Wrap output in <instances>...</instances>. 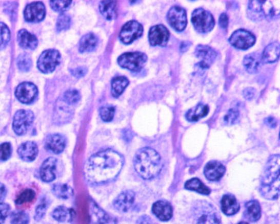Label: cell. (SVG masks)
Returning <instances> with one entry per match:
<instances>
[{"label": "cell", "mask_w": 280, "mask_h": 224, "mask_svg": "<svg viewBox=\"0 0 280 224\" xmlns=\"http://www.w3.org/2000/svg\"><path fill=\"white\" fill-rule=\"evenodd\" d=\"M124 165L122 154L105 149L89 158L86 165V178L91 184H105L116 178Z\"/></svg>", "instance_id": "1"}, {"label": "cell", "mask_w": 280, "mask_h": 224, "mask_svg": "<svg viewBox=\"0 0 280 224\" xmlns=\"http://www.w3.org/2000/svg\"><path fill=\"white\" fill-rule=\"evenodd\" d=\"M134 167L143 179L150 180L156 177L161 171L163 167L161 156L152 148H143L135 153Z\"/></svg>", "instance_id": "2"}, {"label": "cell", "mask_w": 280, "mask_h": 224, "mask_svg": "<svg viewBox=\"0 0 280 224\" xmlns=\"http://www.w3.org/2000/svg\"><path fill=\"white\" fill-rule=\"evenodd\" d=\"M260 192L269 200H275L279 195V155L273 154L267 162L262 176Z\"/></svg>", "instance_id": "3"}, {"label": "cell", "mask_w": 280, "mask_h": 224, "mask_svg": "<svg viewBox=\"0 0 280 224\" xmlns=\"http://www.w3.org/2000/svg\"><path fill=\"white\" fill-rule=\"evenodd\" d=\"M194 224H221L217 209L206 201H198L193 208Z\"/></svg>", "instance_id": "4"}, {"label": "cell", "mask_w": 280, "mask_h": 224, "mask_svg": "<svg viewBox=\"0 0 280 224\" xmlns=\"http://www.w3.org/2000/svg\"><path fill=\"white\" fill-rule=\"evenodd\" d=\"M248 15L253 21H260L265 18H272L275 15V10L269 1H251L248 4Z\"/></svg>", "instance_id": "5"}, {"label": "cell", "mask_w": 280, "mask_h": 224, "mask_svg": "<svg viewBox=\"0 0 280 224\" xmlns=\"http://www.w3.org/2000/svg\"><path fill=\"white\" fill-rule=\"evenodd\" d=\"M147 56L143 52H126L118 58V64L122 68L132 72H139L147 62Z\"/></svg>", "instance_id": "6"}, {"label": "cell", "mask_w": 280, "mask_h": 224, "mask_svg": "<svg viewBox=\"0 0 280 224\" xmlns=\"http://www.w3.org/2000/svg\"><path fill=\"white\" fill-rule=\"evenodd\" d=\"M191 20L194 28L199 33L210 32L215 26V19L212 14L201 8L193 12Z\"/></svg>", "instance_id": "7"}, {"label": "cell", "mask_w": 280, "mask_h": 224, "mask_svg": "<svg viewBox=\"0 0 280 224\" xmlns=\"http://www.w3.org/2000/svg\"><path fill=\"white\" fill-rule=\"evenodd\" d=\"M61 61V55L56 50H47L38 59V69L43 73H51Z\"/></svg>", "instance_id": "8"}, {"label": "cell", "mask_w": 280, "mask_h": 224, "mask_svg": "<svg viewBox=\"0 0 280 224\" xmlns=\"http://www.w3.org/2000/svg\"><path fill=\"white\" fill-rule=\"evenodd\" d=\"M34 115L30 110L21 109L14 115L13 129L18 136H23L33 123Z\"/></svg>", "instance_id": "9"}, {"label": "cell", "mask_w": 280, "mask_h": 224, "mask_svg": "<svg viewBox=\"0 0 280 224\" xmlns=\"http://www.w3.org/2000/svg\"><path fill=\"white\" fill-rule=\"evenodd\" d=\"M229 41L231 46L237 49L248 50L255 44L256 37L249 31L240 29L232 33L231 37L229 38Z\"/></svg>", "instance_id": "10"}, {"label": "cell", "mask_w": 280, "mask_h": 224, "mask_svg": "<svg viewBox=\"0 0 280 224\" xmlns=\"http://www.w3.org/2000/svg\"><path fill=\"white\" fill-rule=\"evenodd\" d=\"M143 27L139 22L131 20L125 24L119 33V39L125 44H131L143 35Z\"/></svg>", "instance_id": "11"}, {"label": "cell", "mask_w": 280, "mask_h": 224, "mask_svg": "<svg viewBox=\"0 0 280 224\" xmlns=\"http://www.w3.org/2000/svg\"><path fill=\"white\" fill-rule=\"evenodd\" d=\"M168 21L174 30L183 31L187 26V14L185 9L180 6H173L168 13Z\"/></svg>", "instance_id": "12"}, {"label": "cell", "mask_w": 280, "mask_h": 224, "mask_svg": "<svg viewBox=\"0 0 280 224\" xmlns=\"http://www.w3.org/2000/svg\"><path fill=\"white\" fill-rule=\"evenodd\" d=\"M38 95L37 87L31 82H23L17 86L15 96L25 104H30L35 100Z\"/></svg>", "instance_id": "13"}, {"label": "cell", "mask_w": 280, "mask_h": 224, "mask_svg": "<svg viewBox=\"0 0 280 224\" xmlns=\"http://www.w3.org/2000/svg\"><path fill=\"white\" fill-rule=\"evenodd\" d=\"M169 36H170V33L163 25L152 26V28L150 29L149 35H148L150 44L153 47L156 46L165 47L168 44Z\"/></svg>", "instance_id": "14"}, {"label": "cell", "mask_w": 280, "mask_h": 224, "mask_svg": "<svg viewBox=\"0 0 280 224\" xmlns=\"http://www.w3.org/2000/svg\"><path fill=\"white\" fill-rule=\"evenodd\" d=\"M24 15L26 21L38 23L44 19L46 15V8L42 3H31L26 8Z\"/></svg>", "instance_id": "15"}, {"label": "cell", "mask_w": 280, "mask_h": 224, "mask_svg": "<svg viewBox=\"0 0 280 224\" xmlns=\"http://www.w3.org/2000/svg\"><path fill=\"white\" fill-rule=\"evenodd\" d=\"M195 55L199 60L198 65L201 68H210V65L214 62L217 54L215 50L212 49L211 47L208 46H203V44H198L195 49Z\"/></svg>", "instance_id": "16"}, {"label": "cell", "mask_w": 280, "mask_h": 224, "mask_svg": "<svg viewBox=\"0 0 280 224\" xmlns=\"http://www.w3.org/2000/svg\"><path fill=\"white\" fill-rule=\"evenodd\" d=\"M92 224H117V220L105 213L95 203H92L90 208Z\"/></svg>", "instance_id": "17"}, {"label": "cell", "mask_w": 280, "mask_h": 224, "mask_svg": "<svg viewBox=\"0 0 280 224\" xmlns=\"http://www.w3.org/2000/svg\"><path fill=\"white\" fill-rule=\"evenodd\" d=\"M135 201V193L132 191H125L117 196L114 201V208L119 212H127Z\"/></svg>", "instance_id": "18"}, {"label": "cell", "mask_w": 280, "mask_h": 224, "mask_svg": "<svg viewBox=\"0 0 280 224\" xmlns=\"http://www.w3.org/2000/svg\"><path fill=\"white\" fill-rule=\"evenodd\" d=\"M56 160L53 157H50L43 162L40 171L43 182H51L56 179Z\"/></svg>", "instance_id": "19"}, {"label": "cell", "mask_w": 280, "mask_h": 224, "mask_svg": "<svg viewBox=\"0 0 280 224\" xmlns=\"http://www.w3.org/2000/svg\"><path fill=\"white\" fill-rule=\"evenodd\" d=\"M226 168L218 161H210L205 167V175L209 181H219L224 175Z\"/></svg>", "instance_id": "20"}, {"label": "cell", "mask_w": 280, "mask_h": 224, "mask_svg": "<svg viewBox=\"0 0 280 224\" xmlns=\"http://www.w3.org/2000/svg\"><path fill=\"white\" fill-rule=\"evenodd\" d=\"M152 213L161 221H168L173 216V208L166 201H158L152 206Z\"/></svg>", "instance_id": "21"}, {"label": "cell", "mask_w": 280, "mask_h": 224, "mask_svg": "<svg viewBox=\"0 0 280 224\" xmlns=\"http://www.w3.org/2000/svg\"><path fill=\"white\" fill-rule=\"evenodd\" d=\"M66 140L63 136L56 133L48 136L46 141V148L54 154H60L64 150Z\"/></svg>", "instance_id": "22"}, {"label": "cell", "mask_w": 280, "mask_h": 224, "mask_svg": "<svg viewBox=\"0 0 280 224\" xmlns=\"http://www.w3.org/2000/svg\"><path fill=\"white\" fill-rule=\"evenodd\" d=\"M18 154L23 161H34L37 156V145L32 141H27V142L24 143L18 149Z\"/></svg>", "instance_id": "23"}, {"label": "cell", "mask_w": 280, "mask_h": 224, "mask_svg": "<svg viewBox=\"0 0 280 224\" xmlns=\"http://www.w3.org/2000/svg\"><path fill=\"white\" fill-rule=\"evenodd\" d=\"M262 61L264 63H273L279 58V44L273 42L268 44L262 55Z\"/></svg>", "instance_id": "24"}, {"label": "cell", "mask_w": 280, "mask_h": 224, "mask_svg": "<svg viewBox=\"0 0 280 224\" xmlns=\"http://www.w3.org/2000/svg\"><path fill=\"white\" fill-rule=\"evenodd\" d=\"M18 42L23 49L33 50L37 47L38 40L35 35L26 30H21L18 33Z\"/></svg>", "instance_id": "25"}, {"label": "cell", "mask_w": 280, "mask_h": 224, "mask_svg": "<svg viewBox=\"0 0 280 224\" xmlns=\"http://www.w3.org/2000/svg\"><path fill=\"white\" fill-rule=\"evenodd\" d=\"M244 216L250 222H257L261 217V207L257 201H250L246 203Z\"/></svg>", "instance_id": "26"}, {"label": "cell", "mask_w": 280, "mask_h": 224, "mask_svg": "<svg viewBox=\"0 0 280 224\" xmlns=\"http://www.w3.org/2000/svg\"><path fill=\"white\" fill-rule=\"evenodd\" d=\"M222 208L225 214L234 215L238 212L240 205L235 196L225 195L222 199Z\"/></svg>", "instance_id": "27"}, {"label": "cell", "mask_w": 280, "mask_h": 224, "mask_svg": "<svg viewBox=\"0 0 280 224\" xmlns=\"http://www.w3.org/2000/svg\"><path fill=\"white\" fill-rule=\"evenodd\" d=\"M262 64V57L257 53L248 54L244 57L243 65L249 73H256L259 70Z\"/></svg>", "instance_id": "28"}, {"label": "cell", "mask_w": 280, "mask_h": 224, "mask_svg": "<svg viewBox=\"0 0 280 224\" xmlns=\"http://www.w3.org/2000/svg\"><path fill=\"white\" fill-rule=\"evenodd\" d=\"M209 113V107L199 103L196 107L189 109L186 114V119L190 122H196L201 118L206 117Z\"/></svg>", "instance_id": "29"}, {"label": "cell", "mask_w": 280, "mask_h": 224, "mask_svg": "<svg viewBox=\"0 0 280 224\" xmlns=\"http://www.w3.org/2000/svg\"><path fill=\"white\" fill-rule=\"evenodd\" d=\"M128 84L129 81L126 77L119 76V77L113 78L112 82H111V94L113 96L114 98L121 96Z\"/></svg>", "instance_id": "30"}, {"label": "cell", "mask_w": 280, "mask_h": 224, "mask_svg": "<svg viewBox=\"0 0 280 224\" xmlns=\"http://www.w3.org/2000/svg\"><path fill=\"white\" fill-rule=\"evenodd\" d=\"M76 213L73 209H68L64 207H58L52 212L54 219L59 222H71L74 218Z\"/></svg>", "instance_id": "31"}, {"label": "cell", "mask_w": 280, "mask_h": 224, "mask_svg": "<svg viewBox=\"0 0 280 224\" xmlns=\"http://www.w3.org/2000/svg\"><path fill=\"white\" fill-rule=\"evenodd\" d=\"M98 44V39L95 35L90 33L83 36L80 40L79 51L80 52H90L95 49Z\"/></svg>", "instance_id": "32"}, {"label": "cell", "mask_w": 280, "mask_h": 224, "mask_svg": "<svg viewBox=\"0 0 280 224\" xmlns=\"http://www.w3.org/2000/svg\"><path fill=\"white\" fill-rule=\"evenodd\" d=\"M101 14L109 20L114 19L116 16V3L114 1H102L99 4Z\"/></svg>", "instance_id": "33"}, {"label": "cell", "mask_w": 280, "mask_h": 224, "mask_svg": "<svg viewBox=\"0 0 280 224\" xmlns=\"http://www.w3.org/2000/svg\"><path fill=\"white\" fill-rule=\"evenodd\" d=\"M185 188L204 195H209L210 193V190L198 178H193L191 180L188 181L185 184Z\"/></svg>", "instance_id": "34"}, {"label": "cell", "mask_w": 280, "mask_h": 224, "mask_svg": "<svg viewBox=\"0 0 280 224\" xmlns=\"http://www.w3.org/2000/svg\"><path fill=\"white\" fill-rule=\"evenodd\" d=\"M52 192L58 198L68 199L73 195V190L68 185L56 184L52 187Z\"/></svg>", "instance_id": "35"}, {"label": "cell", "mask_w": 280, "mask_h": 224, "mask_svg": "<svg viewBox=\"0 0 280 224\" xmlns=\"http://www.w3.org/2000/svg\"><path fill=\"white\" fill-rule=\"evenodd\" d=\"M35 198V192L32 189H26L19 194L16 199L17 205H23L25 203H31Z\"/></svg>", "instance_id": "36"}, {"label": "cell", "mask_w": 280, "mask_h": 224, "mask_svg": "<svg viewBox=\"0 0 280 224\" xmlns=\"http://www.w3.org/2000/svg\"><path fill=\"white\" fill-rule=\"evenodd\" d=\"M10 40V31L8 26L4 23H0V49L6 47Z\"/></svg>", "instance_id": "37"}, {"label": "cell", "mask_w": 280, "mask_h": 224, "mask_svg": "<svg viewBox=\"0 0 280 224\" xmlns=\"http://www.w3.org/2000/svg\"><path fill=\"white\" fill-rule=\"evenodd\" d=\"M17 65H18L19 70L22 72H28L32 65L31 57L27 56L26 54H21L17 60Z\"/></svg>", "instance_id": "38"}, {"label": "cell", "mask_w": 280, "mask_h": 224, "mask_svg": "<svg viewBox=\"0 0 280 224\" xmlns=\"http://www.w3.org/2000/svg\"><path fill=\"white\" fill-rule=\"evenodd\" d=\"M63 102H65L67 104H75L77 103L80 99V94L76 90H68L63 95Z\"/></svg>", "instance_id": "39"}, {"label": "cell", "mask_w": 280, "mask_h": 224, "mask_svg": "<svg viewBox=\"0 0 280 224\" xmlns=\"http://www.w3.org/2000/svg\"><path fill=\"white\" fill-rule=\"evenodd\" d=\"M71 26V18L68 14H60L57 23H56V30L58 31H65L67 29L69 28Z\"/></svg>", "instance_id": "40"}, {"label": "cell", "mask_w": 280, "mask_h": 224, "mask_svg": "<svg viewBox=\"0 0 280 224\" xmlns=\"http://www.w3.org/2000/svg\"><path fill=\"white\" fill-rule=\"evenodd\" d=\"M114 107L113 106H104L99 109V114L102 120L105 122H110L114 119Z\"/></svg>", "instance_id": "41"}, {"label": "cell", "mask_w": 280, "mask_h": 224, "mask_svg": "<svg viewBox=\"0 0 280 224\" xmlns=\"http://www.w3.org/2000/svg\"><path fill=\"white\" fill-rule=\"evenodd\" d=\"M11 223L12 224H28L29 217L28 215L26 214L24 212L18 211L15 213H13L11 216Z\"/></svg>", "instance_id": "42"}, {"label": "cell", "mask_w": 280, "mask_h": 224, "mask_svg": "<svg viewBox=\"0 0 280 224\" xmlns=\"http://www.w3.org/2000/svg\"><path fill=\"white\" fill-rule=\"evenodd\" d=\"M11 145L9 143H4L0 145V161H7L11 155Z\"/></svg>", "instance_id": "43"}, {"label": "cell", "mask_w": 280, "mask_h": 224, "mask_svg": "<svg viewBox=\"0 0 280 224\" xmlns=\"http://www.w3.org/2000/svg\"><path fill=\"white\" fill-rule=\"evenodd\" d=\"M239 118L238 110L235 109V108H231L229 110L226 116L224 118L225 123H227L228 124H233L236 123V120Z\"/></svg>", "instance_id": "44"}, {"label": "cell", "mask_w": 280, "mask_h": 224, "mask_svg": "<svg viewBox=\"0 0 280 224\" xmlns=\"http://www.w3.org/2000/svg\"><path fill=\"white\" fill-rule=\"evenodd\" d=\"M71 1H51L50 5L52 10L57 12H63L70 5Z\"/></svg>", "instance_id": "45"}, {"label": "cell", "mask_w": 280, "mask_h": 224, "mask_svg": "<svg viewBox=\"0 0 280 224\" xmlns=\"http://www.w3.org/2000/svg\"><path fill=\"white\" fill-rule=\"evenodd\" d=\"M10 206L5 203H0V224L5 222L6 217L10 212Z\"/></svg>", "instance_id": "46"}, {"label": "cell", "mask_w": 280, "mask_h": 224, "mask_svg": "<svg viewBox=\"0 0 280 224\" xmlns=\"http://www.w3.org/2000/svg\"><path fill=\"white\" fill-rule=\"evenodd\" d=\"M46 210H47L46 204H41V205L38 206L36 210H35V219L37 220V221L42 219V217H44Z\"/></svg>", "instance_id": "47"}, {"label": "cell", "mask_w": 280, "mask_h": 224, "mask_svg": "<svg viewBox=\"0 0 280 224\" xmlns=\"http://www.w3.org/2000/svg\"><path fill=\"white\" fill-rule=\"evenodd\" d=\"M219 26H221L222 28H227V26H228L229 19L228 16H227V14H226V13H223V14L219 16Z\"/></svg>", "instance_id": "48"}, {"label": "cell", "mask_w": 280, "mask_h": 224, "mask_svg": "<svg viewBox=\"0 0 280 224\" xmlns=\"http://www.w3.org/2000/svg\"><path fill=\"white\" fill-rule=\"evenodd\" d=\"M243 95L248 100H252L253 97L255 96V89L252 87H248L243 91Z\"/></svg>", "instance_id": "49"}, {"label": "cell", "mask_w": 280, "mask_h": 224, "mask_svg": "<svg viewBox=\"0 0 280 224\" xmlns=\"http://www.w3.org/2000/svg\"><path fill=\"white\" fill-rule=\"evenodd\" d=\"M86 73L87 68H76L74 70L72 71V74L77 77H84V75L86 74Z\"/></svg>", "instance_id": "50"}, {"label": "cell", "mask_w": 280, "mask_h": 224, "mask_svg": "<svg viewBox=\"0 0 280 224\" xmlns=\"http://www.w3.org/2000/svg\"><path fill=\"white\" fill-rule=\"evenodd\" d=\"M264 123L270 127V128H274L277 126V120L273 117H268L264 120Z\"/></svg>", "instance_id": "51"}, {"label": "cell", "mask_w": 280, "mask_h": 224, "mask_svg": "<svg viewBox=\"0 0 280 224\" xmlns=\"http://www.w3.org/2000/svg\"><path fill=\"white\" fill-rule=\"evenodd\" d=\"M5 196H6V188L5 185L0 183V203L5 198Z\"/></svg>", "instance_id": "52"}, {"label": "cell", "mask_w": 280, "mask_h": 224, "mask_svg": "<svg viewBox=\"0 0 280 224\" xmlns=\"http://www.w3.org/2000/svg\"><path fill=\"white\" fill-rule=\"evenodd\" d=\"M239 224H248V223H247V222H240V223Z\"/></svg>", "instance_id": "53"}]
</instances>
